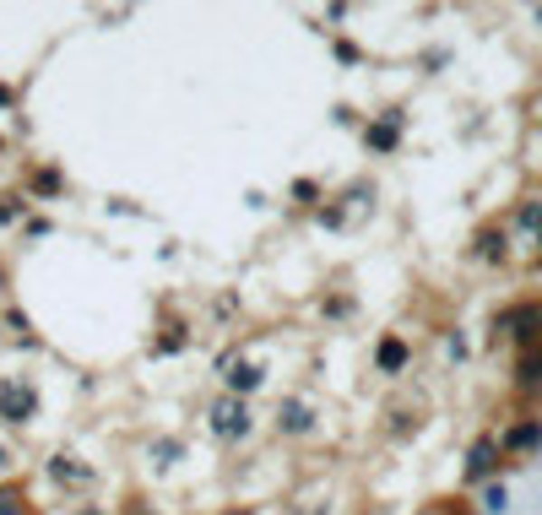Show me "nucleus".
<instances>
[{"label": "nucleus", "mask_w": 542, "mask_h": 515, "mask_svg": "<svg viewBox=\"0 0 542 515\" xmlns=\"http://www.w3.org/2000/svg\"><path fill=\"white\" fill-rule=\"evenodd\" d=\"M499 331H505L510 342H521V353H527V348H542V299H527V304L505 310V315H499Z\"/></svg>", "instance_id": "obj_2"}, {"label": "nucleus", "mask_w": 542, "mask_h": 515, "mask_svg": "<svg viewBox=\"0 0 542 515\" xmlns=\"http://www.w3.org/2000/svg\"><path fill=\"white\" fill-rule=\"evenodd\" d=\"M16 212H22V206H16V201L5 196V201H0V223H16Z\"/></svg>", "instance_id": "obj_16"}, {"label": "nucleus", "mask_w": 542, "mask_h": 515, "mask_svg": "<svg viewBox=\"0 0 542 515\" xmlns=\"http://www.w3.org/2000/svg\"><path fill=\"white\" fill-rule=\"evenodd\" d=\"M516 228H521V234H542V196H532V201L516 212Z\"/></svg>", "instance_id": "obj_11"}, {"label": "nucleus", "mask_w": 542, "mask_h": 515, "mask_svg": "<svg viewBox=\"0 0 542 515\" xmlns=\"http://www.w3.org/2000/svg\"><path fill=\"white\" fill-rule=\"evenodd\" d=\"M537 22H542V5H537Z\"/></svg>", "instance_id": "obj_18"}, {"label": "nucleus", "mask_w": 542, "mask_h": 515, "mask_svg": "<svg viewBox=\"0 0 542 515\" xmlns=\"http://www.w3.org/2000/svg\"><path fill=\"white\" fill-rule=\"evenodd\" d=\"M499 445L494 440H478L472 451H467V483H483V478H494V467H499Z\"/></svg>", "instance_id": "obj_4"}, {"label": "nucleus", "mask_w": 542, "mask_h": 515, "mask_svg": "<svg viewBox=\"0 0 542 515\" xmlns=\"http://www.w3.org/2000/svg\"><path fill=\"white\" fill-rule=\"evenodd\" d=\"M277 424H282V434H309V407H299V402H282Z\"/></svg>", "instance_id": "obj_9"}, {"label": "nucleus", "mask_w": 542, "mask_h": 515, "mask_svg": "<svg viewBox=\"0 0 542 515\" xmlns=\"http://www.w3.org/2000/svg\"><path fill=\"white\" fill-rule=\"evenodd\" d=\"M33 413H38V391H33V380L5 375V380H0V418H5V424H33Z\"/></svg>", "instance_id": "obj_3"}, {"label": "nucleus", "mask_w": 542, "mask_h": 515, "mask_svg": "<svg viewBox=\"0 0 542 515\" xmlns=\"http://www.w3.org/2000/svg\"><path fill=\"white\" fill-rule=\"evenodd\" d=\"M38 190H43V196H54V190H60V174H54V168H43V174H38Z\"/></svg>", "instance_id": "obj_14"}, {"label": "nucleus", "mask_w": 542, "mask_h": 515, "mask_svg": "<svg viewBox=\"0 0 542 515\" xmlns=\"http://www.w3.org/2000/svg\"><path fill=\"white\" fill-rule=\"evenodd\" d=\"M537 445H542V424H537V418L516 424V429L499 440V451H505V456H521V451H537Z\"/></svg>", "instance_id": "obj_5"}, {"label": "nucleus", "mask_w": 542, "mask_h": 515, "mask_svg": "<svg viewBox=\"0 0 542 515\" xmlns=\"http://www.w3.org/2000/svg\"><path fill=\"white\" fill-rule=\"evenodd\" d=\"M250 391H261V369H255V364H233V375H228V396H250Z\"/></svg>", "instance_id": "obj_8"}, {"label": "nucleus", "mask_w": 542, "mask_h": 515, "mask_svg": "<svg viewBox=\"0 0 542 515\" xmlns=\"http://www.w3.org/2000/svg\"><path fill=\"white\" fill-rule=\"evenodd\" d=\"M483 510H489V515H505V510H510V494H505V483H489V489H483Z\"/></svg>", "instance_id": "obj_13"}, {"label": "nucleus", "mask_w": 542, "mask_h": 515, "mask_svg": "<svg viewBox=\"0 0 542 515\" xmlns=\"http://www.w3.org/2000/svg\"><path fill=\"white\" fill-rule=\"evenodd\" d=\"M0 472H5V445H0Z\"/></svg>", "instance_id": "obj_17"}, {"label": "nucleus", "mask_w": 542, "mask_h": 515, "mask_svg": "<svg viewBox=\"0 0 542 515\" xmlns=\"http://www.w3.org/2000/svg\"><path fill=\"white\" fill-rule=\"evenodd\" d=\"M206 418H212V434H217V440H244L250 424H255V413H250L244 396H217V402L206 407Z\"/></svg>", "instance_id": "obj_1"}, {"label": "nucleus", "mask_w": 542, "mask_h": 515, "mask_svg": "<svg viewBox=\"0 0 542 515\" xmlns=\"http://www.w3.org/2000/svg\"><path fill=\"white\" fill-rule=\"evenodd\" d=\"M478 255H483V261H499V255H505V234H499V228L478 234Z\"/></svg>", "instance_id": "obj_12"}, {"label": "nucleus", "mask_w": 542, "mask_h": 515, "mask_svg": "<svg viewBox=\"0 0 542 515\" xmlns=\"http://www.w3.org/2000/svg\"><path fill=\"white\" fill-rule=\"evenodd\" d=\"M396 141H402V114H385V125H369V130H364V147H369V152H391Z\"/></svg>", "instance_id": "obj_7"}, {"label": "nucleus", "mask_w": 542, "mask_h": 515, "mask_svg": "<svg viewBox=\"0 0 542 515\" xmlns=\"http://www.w3.org/2000/svg\"><path fill=\"white\" fill-rule=\"evenodd\" d=\"M516 380H521V386H542V348H527V353L516 358Z\"/></svg>", "instance_id": "obj_10"}, {"label": "nucleus", "mask_w": 542, "mask_h": 515, "mask_svg": "<svg viewBox=\"0 0 542 515\" xmlns=\"http://www.w3.org/2000/svg\"><path fill=\"white\" fill-rule=\"evenodd\" d=\"M16 505H22V500H16L11 489H0V515H22V510H16Z\"/></svg>", "instance_id": "obj_15"}, {"label": "nucleus", "mask_w": 542, "mask_h": 515, "mask_svg": "<svg viewBox=\"0 0 542 515\" xmlns=\"http://www.w3.org/2000/svg\"><path fill=\"white\" fill-rule=\"evenodd\" d=\"M407 358H413V348H407L402 337H380V348H375V364H380L385 375H402V369H407Z\"/></svg>", "instance_id": "obj_6"}]
</instances>
